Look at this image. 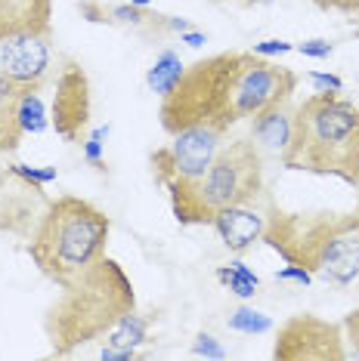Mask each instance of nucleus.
I'll use <instances>...</instances> for the list:
<instances>
[{
    "instance_id": "f257e3e1",
    "label": "nucleus",
    "mask_w": 359,
    "mask_h": 361,
    "mask_svg": "<svg viewBox=\"0 0 359 361\" xmlns=\"http://www.w3.org/2000/svg\"><path fill=\"white\" fill-rule=\"evenodd\" d=\"M298 90V75L251 50H226L192 62L170 93L161 96V130L180 133L189 127H214L230 133L245 118L288 102Z\"/></svg>"
},
{
    "instance_id": "f03ea898",
    "label": "nucleus",
    "mask_w": 359,
    "mask_h": 361,
    "mask_svg": "<svg viewBox=\"0 0 359 361\" xmlns=\"http://www.w3.org/2000/svg\"><path fill=\"white\" fill-rule=\"evenodd\" d=\"M260 241L325 284L350 287L359 281V207L347 213H291L269 204Z\"/></svg>"
},
{
    "instance_id": "7ed1b4c3",
    "label": "nucleus",
    "mask_w": 359,
    "mask_h": 361,
    "mask_svg": "<svg viewBox=\"0 0 359 361\" xmlns=\"http://www.w3.org/2000/svg\"><path fill=\"white\" fill-rule=\"evenodd\" d=\"M136 309V293L127 272L115 259L102 257L78 281L62 287L44 318V334L50 340L53 358H69L78 349L102 340L127 312Z\"/></svg>"
},
{
    "instance_id": "20e7f679",
    "label": "nucleus",
    "mask_w": 359,
    "mask_h": 361,
    "mask_svg": "<svg viewBox=\"0 0 359 361\" xmlns=\"http://www.w3.org/2000/svg\"><path fill=\"white\" fill-rule=\"evenodd\" d=\"M282 167L334 176L359 188V109L338 93H316L295 109Z\"/></svg>"
},
{
    "instance_id": "39448f33",
    "label": "nucleus",
    "mask_w": 359,
    "mask_h": 361,
    "mask_svg": "<svg viewBox=\"0 0 359 361\" xmlns=\"http://www.w3.org/2000/svg\"><path fill=\"white\" fill-rule=\"evenodd\" d=\"M112 235V219L96 204L78 195H62L47 204L44 216L28 238V257L40 275L59 287L78 281L87 269L105 257Z\"/></svg>"
},
{
    "instance_id": "423d86ee",
    "label": "nucleus",
    "mask_w": 359,
    "mask_h": 361,
    "mask_svg": "<svg viewBox=\"0 0 359 361\" xmlns=\"http://www.w3.org/2000/svg\"><path fill=\"white\" fill-rule=\"evenodd\" d=\"M264 192V158L248 139H235L220 145L208 173L189 195L170 201L174 219L180 226H211L217 210L254 204Z\"/></svg>"
},
{
    "instance_id": "0eeeda50",
    "label": "nucleus",
    "mask_w": 359,
    "mask_h": 361,
    "mask_svg": "<svg viewBox=\"0 0 359 361\" xmlns=\"http://www.w3.org/2000/svg\"><path fill=\"white\" fill-rule=\"evenodd\" d=\"M226 133H220L214 127H189L180 130L170 136L167 145H158L149 154V167L155 183L167 192L170 201L189 195L195 185L201 183V176L208 173L211 161L220 152V139Z\"/></svg>"
},
{
    "instance_id": "6e6552de",
    "label": "nucleus",
    "mask_w": 359,
    "mask_h": 361,
    "mask_svg": "<svg viewBox=\"0 0 359 361\" xmlns=\"http://www.w3.org/2000/svg\"><path fill=\"white\" fill-rule=\"evenodd\" d=\"M276 361H344V327L319 315H291L279 324L273 343Z\"/></svg>"
},
{
    "instance_id": "1a4fd4ad",
    "label": "nucleus",
    "mask_w": 359,
    "mask_h": 361,
    "mask_svg": "<svg viewBox=\"0 0 359 361\" xmlns=\"http://www.w3.org/2000/svg\"><path fill=\"white\" fill-rule=\"evenodd\" d=\"M90 111H93V99H90V78L81 68V62L65 59L56 78V93H53V109H50V124L56 136L65 142H84L90 130Z\"/></svg>"
},
{
    "instance_id": "9d476101",
    "label": "nucleus",
    "mask_w": 359,
    "mask_h": 361,
    "mask_svg": "<svg viewBox=\"0 0 359 361\" xmlns=\"http://www.w3.org/2000/svg\"><path fill=\"white\" fill-rule=\"evenodd\" d=\"M44 188L25 183L22 176H16L10 167L0 170V228L10 235H28L35 232L47 210Z\"/></svg>"
},
{
    "instance_id": "9b49d317",
    "label": "nucleus",
    "mask_w": 359,
    "mask_h": 361,
    "mask_svg": "<svg viewBox=\"0 0 359 361\" xmlns=\"http://www.w3.org/2000/svg\"><path fill=\"white\" fill-rule=\"evenodd\" d=\"M0 68L25 87H44L50 68V35H22L0 44Z\"/></svg>"
},
{
    "instance_id": "f8f14e48",
    "label": "nucleus",
    "mask_w": 359,
    "mask_h": 361,
    "mask_svg": "<svg viewBox=\"0 0 359 361\" xmlns=\"http://www.w3.org/2000/svg\"><path fill=\"white\" fill-rule=\"evenodd\" d=\"M22 35H53V0H0V44Z\"/></svg>"
},
{
    "instance_id": "ddd939ff",
    "label": "nucleus",
    "mask_w": 359,
    "mask_h": 361,
    "mask_svg": "<svg viewBox=\"0 0 359 361\" xmlns=\"http://www.w3.org/2000/svg\"><path fill=\"white\" fill-rule=\"evenodd\" d=\"M264 223H266V213H257V210H251V204H242V207L217 210V216L211 226L217 228V235L223 238V244L233 253H245L260 241Z\"/></svg>"
},
{
    "instance_id": "4468645a",
    "label": "nucleus",
    "mask_w": 359,
    "mask_h": 361,
    "mask_svg": "<svg viewBox=\"0 0 359 361\" xmlns=\"http://www.w3.org/2000/svg\"><path fill=\"white\" fill-rule=\"evenodd\" d=\"M288 102H279V105H273V109L260 111L254 118V127H251V133H254V139L260 145H266V149H273L279 154H282L285 145H288L291 124H295V109H291Z\"/></svg>"
},
{
    "instance_id": "2eb2a0df",
    "label": "nucleus",
    "mask_w": 359,
    "mask_h": 361,
    "mask_svg": "<svg viewBox=\"0 0 359 361\" xmlns=\"http://www.w3.org/2000/svg\"><path fill=\"white\" fill-rule=\"evenodd\" d=\"M149 327H152V318L136 315V309H134V312H127L102 340H105V346H115V349H136L149 340Z\"/></svg>"
},
{
    "instance_id": "dca6fc26",
    "label": "nucleus",
    "mask_w": 359,
    "mask_h": 361,
    "mask_svg": "<svg viewBox=\"0 0 359 361\" xmlns=\"http://www.w3.org/2000/svg\"><path fill=\"white\" fill-rule=\"evenodd\" d=\"M217 281L226 287V290H233L235 297H242V300H248V297H254V293L260 290V278L251 272L245 262H230V266H220L217 269Z\"/></svg>"
},
{
    "instance_id": "f3484780",
    "label": "nucleus",
    "mask_w": 359,
    "mask_h": 361,
    "mask_svg": "<svg viewBox=\"0 0 359 361\" xmlns=\"http://www.w3.org/2000/svg\"><path fill=\"white\" fill-rule=\"evenodd\" d=\"M183 68L186 65L180 62V56L177 53H170V50H165L158 56V59H155V65L149 68V87L155 90V93L158 96H165V93H170V90H174V84L180 80V75H183Z\"/></svg>"
},
{
    "instance_id": "a211bd4d",
    "label": "nucleus",
    "mask_w": 359,
    "mask_h": 361,
    "mask_svg": "<svg viewBox=\"0 0 359 361\" xmlns=\"http://www.w3.org/2000/svg\"><path fill=\"white\" fill-rule=\"evenodd\" d=\"M40 90H25L19 99V109H16V118H19V127L25 133H40L47 130V114H44V102H40Z\"/></svg>"
},
{
    "instance_id": "6ab92c4d",
    "label": "nucleus",
    "mask_w": 359,
    "mask_h": 361,
    "mask_svg": "<svg viewBox=\"0 0 359 361\" xmlns=\"http://www.w3.org/2000/svg\"><path fill=\"white\" fill-rule=\"evenodd\" d=\"M230 327L239 334H264L273 327V322H269V315H264V312H254L248 306H239L230 315Z\"/></svg>"
},
{
    "instance_id": "aec40b11",
    "label": "nucleus",
    "mask_w": 359,
    "mask_h": 361,
    "mask_svg": "<svg viewBox=\"0 0 359 361\" xmlns=\"http://www.w3.org/2000/svg\"><path fill=\"white\" fill-rule=\"evenodd\" d=\"M25 130L19 127V118L16 114H0V154H10L19 149Z\"/></svg>"
},
{
    "instance_id": "412c9836",
    "label": "nucleus",
    "mask_w": 359,
    "mask_h": 361,
    "mask_svg": "<svg viewBox=\"0 0 359 361\" xmlns=\"http://www.w3.org/2000/svg\"><path fill=\"white\" fill-rule=\"evenodd\" d=\"M109 136V127H96L90 139H84V158L93 164L96 170H102V139Z\"/></svg>"
},
{
    "instance_id": "4be33fe9",
    "label": "nucleus",
    "mask_w": 359,
    "mask_h": 361,
    "mask_svg": "<svg viewBox=\"0 0 359 361\" xmlns=\"http://www.w3.org/2000/svg\"><path fill=\"white\" fill-rule=\"evenodd\" d=\"M10 170L16 176H22L25 183H31V185H40L44 188L47 183H53L56 179V167H47V170H35V167H25V164H10Z\"/></svg>"
},
{
    "instance_id": "5701e85b",
    "label": "nucleus",
    "mask_w": 359,
    "mask_h": 361,
    "mask_svg": "<svg viewBox=\"0 0 359 361\" xmlns=\"http://www.w3.org/2000/svg\"><path fill=\"white\" fill-rule=\"evenodd\" d=\"M192 355H205V358H223L226 352L217 346V340L211 334H199L192 343Z\"/></svg>"
},
{
    "instance_id": "b1692460",
    "label": "nucleus",
    "mask_w": 359,
    "mask_h": 361,
    "mask_svg": "<svg viewBox=\"0 0 359 361\" xmlns=\"http://www.w3.org/2000/svg\"><path fill=\"white\" fill-rule=\"evenodd\" d=\"M295 50L300 56H310V59H329L334 47L329 44V40H304V44H298Z\"/></svg>"
},
{
    "instance_id": "393cba45",
    "label": "nucleus",
    "mask_w": 359,
    "mask_h": 361,
    "mask_svg": "<svg viewBox=\"0 0 359 361\" xmlns=\"http://www.w3.org/2000/svg\"><path fill=\"white\" fill-rule=\"evenodd\" d=\"M307 78L313 80L322 93H341V90H344V80H341L338 75H319V71H310Z\"/></svg>"
},
{
    "instance_id": "a878e982",
    "label": "nucleus",
    "mask_w": 359,
    "mask_h": 361,
    "mask_svg": "<svg viewBox=\"0 0 359 361\" xmlns=\"http://www.w3.org/2000/svg\"><path fill=\"white\" fill-rule=\"evenodd\" d=\"M316 6L322 10H334V13H344V16H359V0H313Z\"/></svg>"
},
{
    "instance_id": "bb28decb",
    "label": "nucleus",
    "mask_w": 359,
    "mask_h": 361,
    "mask_svg": "<svg viewBox=\"0 0 359 361\" xmlns=\"http://www.w3.org/2000/svg\"><path fill=\"white\" fill-rule=\"evenodd\" d=\"M295 50V44H285V40H264V44H254V50L251 53H257V56H282V53H291Z\"/></svg>"
},
{
    "instance_id": "cd10ccee",
    "label": "nucleus",
    "mask_w": 359,
    "mask_h": 361,
    "mask_svg": "<svg viewBox=\"0 0 359 361\" xmlns=\"http://www.w3.org/2000/svg\"><path fill=\"white\" fill-rule=\"evenodd\" d=\"M341 327H344V340L353 343V355L359 358V309L350 312V315L344 318V324H341Z\"/></svg>"
},
{
    "instance_id": "c85d7f7f",
    "label": "nucleus",
    "mask_w": 359,
    "mask_h": 361,
    "mask_svg": "<svg viewBox=\"0 0 359 361\" xmlns=\"http://www.w3.org/2000/svg\"><path fill=\"white\" fill-rule=\"evenodd\" d=\"M276 278H279V281H298V284H310L313 281V275L307 272V269H300V266H285L282 272H276Z\"/></svg>"
},
{
    "instance_id": "c756f323",
    "label": "nucleus",
    "mask_w": 359,
    "mask_h": 361,
    "mask_svg": "<svg viewBox=\"0 0 359 361\" xmlns=\"http://www.w3.org/2000/svg\"><path fill=\"white\" fill-rule=\"evenodd\" d=\"M102 361H130L136 358V349H115V346H102Z\"/></svg>"
},
{
    "instance_id": "7c9ffc66",
    "label": "nucleus",
    "mask_w": 359,
    "mask_h": 361,
    "mask_svg": "<svg viewBox=\"0 0 359 361\" xmlns=\"http://www.w3.org/2000/svg\"><path fill=\"white\" fill-rule=\"evenodd\" d=\"M180 40H183V44H189V47H201V44H205V35H199V31H183V35H180Z\"/></svg>"
},
{
    "instance_id": "2f4dec72",
    "label": "nucleus",
    "mask_w": 359,
    "mask_h": 361,
    "mask_svg": "<svg viewBox=\"0 0 359 361\" xmlns=\"http://www.w3.org/2000/svg\"><path fill=\"white\" fill-rule=\"evenodd\" d=\"M127 4H134V6H149L152 0H127Z\"/></svg>"
},
{
    "instance_id": "473e14b6",
    "label": "nucleus",
    "mask_w": 359,
    "mask_h": 361,
    "mask_svg": "<svg viewBox=\"0 0 359 361\" xmlns=\"http://www.w3.org/2000/svg\"><path fill=\"white\" fill-rule=\"evenodd\" d=\"M248 4H251V0H248Z\"/></svg>"
}]
</instances>
